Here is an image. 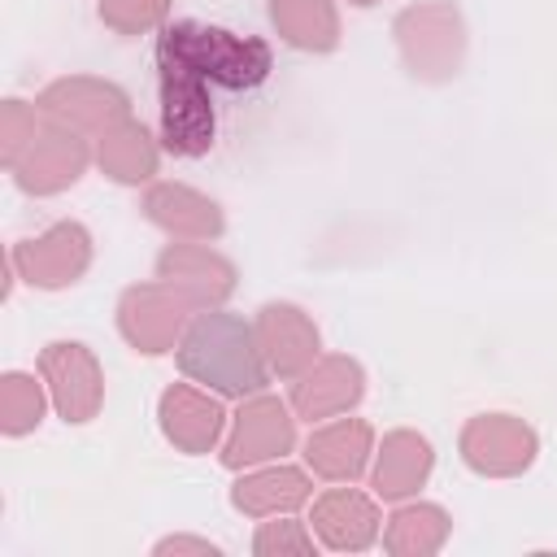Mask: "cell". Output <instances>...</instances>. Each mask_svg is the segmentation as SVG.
Returning a JSON list of instances; mask_svg holds the SVG:
<instances>
[{"label":"cell","instance_id":"5","mask_svg":"<svg viewBox=\"0 0 557 557\" xmlns=\"http://www.w3.org/2000/svg\"><path fill=\"white\" fill-rule=\"evenodd\" d=\"M244 422H239V435H235V444H231V453H226V461L231 466H239V461H257V457H270L274 448H287V418H283V409L274 405L270 409V418H265V426L257 422L261 413H257V405L248 409V413H239Z\"/></svg>","mask_w":557,"mask_h":557},{"label":"cell","instance_id":"2","mask_svg":"<svg viewBox=\"0 0 557 557\" xmlns=\"http://www.w3.org/2000/svg\"><path fill=\"white\" fill-rule=\"evenodd\" d=\"M178 361L191 379H205V383H213L231 396L265 387V366H261V352L252 344V331L239 318H226V313L200 318L187 331V339L178 348Z\"/></svg>","mask_w":557,"mask_h":557},{"label":"cell","instance_id":"3","mask_svg":"<svg viewBox=\"0 0 557 557\" xmlns=\"http://www.w3.org/2000/svg\"><path fill=\"white\" fill-rule=\"evenodd\" d=\"M161 126H165V148L178 157H196L213 144V109L205 96V78L161 61Z\"/></svg>","mask_w":557,"mask_h":557},{"label":"cell","instance_id":"6","mask_svg":"<svg viewBox=\"0 0 557 557\" xmlns=\"http://www.w3.org/2000/svg\"><path fill=\"white\" fill-rule=\"evenodd\" d=\"M361 448H366V426H352V431L335 426L309 444V457L331 474H352L361 466Z\"/></svg>","mask_w":557,"mask_h":557},{"label":"cell","instance_id":"4","mask_svg":"<svg viewBox=\"0 0 557 557\" xmlns=\"http://www.w3.org/2000/svg\"><path fill=\"white\" fill-rule=\"evenodd\" d=\"M87 261V235L83 226H52L39 244H26L22 248V265L30 274V283H44V287H57V283H70Z\"/></svg>","mask_w":557,"mask_h":557},{"label":"cell","instance_id":"1","mask_svg":"<svg viewBox=\"0 0 557 557\" xmlns=\"http://www.w3.org/2000/svg\"><path fill=\"white\" fill-rule=\"evenodd\" d=\"M157 61L183 65L200 78H213L222 87H257L270 74V48L261 39H239L231 30L218 26H200V22H178L161 35Z\"/></svg>","mask_w":557,"mask_h":557}]
</instances>
